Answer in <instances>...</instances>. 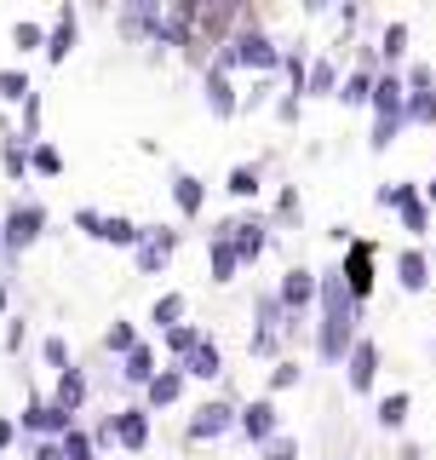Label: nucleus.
Instances as JSON below:
<instances>
[{"instance_id": "8fccbe9b", "label": "nucleus", "mask_w": 436, "mask_h": 460, "mask_svg": "<svg viewBox=\"0 0 436 460\" xmlns=\"http://www.w3.org/2000/svg\"><path fill=\"white\" fill-rule=\"evenodd\" d=\"M35 460H64V449L57 443H35Z\"/></svg>"}, {"instance_id": "2f4dec72", "label": "nucleus", "mask_w": 436, "mask_h": 460, "mask_svg": "<svg viewBox=\"0 0 436 460\" xmlns=\"http://www.w3.org/2000/svg\"><path fill=\"white\" fill-rule=\"evenodd\" d=\"M201 340H207V334H201V328H196V323H179V328H167V351H172V357H179V363H184V357H190V351H196V345H201Z\"/></svg>"}, {"instance_id": "b1692460", "label": "nucleus", "mask_w": 436, "mask_h": 460, "mask_svg": "<svg viewBox=\"0 0 436 460\" xmlns=\"http://www.w3.org/2000/svg\"><path fill=\"white\" fill-rule=\"evenodd\" d=\"M339 104L344 110H368L373 104V75H368V69H356V75L339 81Z\"/></svg>"}, {"instance_id": "c756f323", "label": "nucleus", "mask_w": 436, "mask_h": 460, "mask_svg": "<svg viewBox=\"0 0 436 460\" xmlns=\"http://www.w3.org/2000/svg\"><path fill=\"white\" fill-rule=\"evenodd\" d=\"M133 345H138V328L126 323V316H115V323L104 328V351H115V357H126V351H133Z\"/></svg>"}, {"instance_id": "473e14b6", "label": "nucleus", "mask_w": 436, "mask_h": 460, "mask_svg": "<svg viewBox=\"0 0 436 460\" xmlns=\"http://www.w3.org/2000/svg\"><path fill=\"white\" fill-rule=\"evenodd\" d=\"M419 201V184H408V179H397V184H379V208H414Z\"/></svg>"}, {"instance_id": "a18cd8bd", "label": "nucleus", "mask_w": 436, "mask_h": 460, "mask_svg": "<svg viewBox=\"0 0 436 460\" xmlns=\"http://www.w3.org/2000/svg\"><path fill=\"white\" fill-rule=\"evenodd\" d=\"M6 351H23V316H12V323H6Z\"/></svg>"}, {"instance_id": "72a5a7b5", "label": "nucleus", "mask_w": 436, "mask_h": 460, "mask_svg": "<svg viewBox=\"0 0 436 460\" xmlns=\"http://www.w3.org/2000/svg\"><path fill=\"white\" fill-rule=\"evenodd\" d=\"M29 93H35V86H29L23 69H0V104H23Z\"/></svg>"}, {"instance_id": "412c9836", "label": "nucleus", "mask_w": 436, "mask_h": 460, "mask_svg": "<svg viewBox=\"0 0 436 460\" xmlns=\"http://www.w3.org/2000/svg\"><path fill=\"white\" fill-rule=\"evenodd\" d=\"M144 225L126 219V213H104V225H98V242H109V248H138Z\"/></svg>"}, {"instance_id": "09e8293b", "label": "nucleus", "mask_w": 436, "mask_h": 460, "mask_svg": "<svg viewBox=\"0 0 436 460\" xmlns=\"http://www.w3.org/2000/svg\"><path fill=\"white\" fill-rule=\"evenodd\" d=\"M12 438H18V420H6V414H0V449H12Z\"/></svg>"}, {"instance_id": "423d86ee", "label": "nucleus", "mask_w": 436, "mask_h": 460, "mask_svg": "<svg viewBox=\"0 0 436 460\" xmlns=\"http://www.w3.org/2000/svg\"><path fill=\"white\" fill-rule=\"evenodd\" d=\"M18 426H23V431H35L40 443H57L69 426H75V414L57 409V402H47V397H29V402H23V414H18Z\"/></svg>"}, {"instance_id": "bb28decb", "label": "nucleus", "mask_w": 436, "mask_h": 460, "mask_svg": "<svg viewBox=\"0 0 436 460\" xmlns=\"http://www.w3.org/2000/svg\"><path fill=\"white\" fill-rule=\"evenodd\" d=\"M184 311H190V299H184V294H161V299L150 305V323H161V328H179V323H184Z\"/></svg>"}, {"instance_id": "58836bf2", "label": "nucleus", "mask_w": 436, "mask_h": 460, "mask_svg": "<svg viewBox=\"0 0 436 460\" xmlns=\"http://www.w3.org/2000/svg\"><path fill=\"white\" fill-rule=\"evenodd\" d=\"M402 230H414V236H425V230H431V201L425 196H419L414 208H402Z\"/></svg>"}, {"instance_id": "9d476101", "label": "nucleus", "mask_w": 436, "mask_h": 460, "mask_svg": "<svg viewBox=\"0 0 436 460\" xmlns=\"http://www.w3.org/2000/svg\"><path fill=\"white\" fill-rule=\"evenodd\" d=\"M224 236H230V248H236L241 265H253V259L270 248V230H265V219H224Z\"/></svg>"}, {"instance_id": "aec40b11", "label": "nucleus", "mask_w": 436, "mask_h": 460, "mask_svg": "<svg viewBox=\"0 0 436 460\" xmlns=\"http://www.w3.org/2000/svg\"><path fill=\"white\" fill-rule=\"evenodd\" d=\"M201 201H207V184H201L196 172H172V208H179L184 219H196Z\"/></svg>"}, {"instance_id": "f704fd0d", "label": "nucleus", "mask_w": 436, "mask_h": 460, "mask_svg": "<svg viewBox=\"0 0 436 460\" xmlns=\"http://www.w3.org/2000/svg\"><path fill=\"white\" fill-rule=\"evenodd\" d=\"M12 47H18V52H47V29H40V23H12Z\"/></svg>"}, {"instance_id": "49530a36", "label": "nucleus", "mask_w": 436, "mask_h": 460, "mask_svg": "<svg viewBox=\"0 0 436 460\" xmlns=\"http://www.w3.org/2000/svg\"><path fill=\"white\" fill-rule=\"evenodd\" d=\"M275 208H282V219H299V190H282V201H275Z\"/></svg>"}, {"instance_id": "de8ad7c7", "label": "nucleus", "mask_w": 436, "mask_h": 460, "mask_svg": "<svg viewBox=\"0 0 436 460\" xmlns=\"http://www.w3.org/2000/svg\"><path fill=\"white\" fill-rule=\"evenodd\" d=\"M275 115H282V121H299V98H293V93H287V98H282V104H275Z\"/></svg>"}, {"instance_id": "5701e85b", "label": "nucleus", "mask_w": 436, "mask_h": 460, "mask_svg": "<svg viewBox=\"0 0 436 460\" xmlns=\"http://www.w3.org/2000/svg\"><path fill=\"white\" fill-rule=\"evenodd\" d=\"M179 368H184V374H196V380H218V374H224V357H218V345H213V340H201Z\"/></svg>"}, {"instance_id": "2eb2a0df", "label": "nucleus", "mask_w": 436, "mask_h": 460, "mask_svg": "<svg viewBox=\"0 0 436 460\" xmlns=\"http://www.w3.org/2000/svg\"><path fill=\"white\" fill-rule=\"evenodd\" d=\"M207 259H213V282L218 288H230L236 282V270H241V259H236V248H230V236H224V225L207 236Z\"/></svg>"}, {"instance_id": "f03ea898", "label": "nucleus", "mask_w": 436, "mask_h": 460, "mask_svg": "<svg viewBox=\"0 0 436 460\" xmlns=\"http://www.w3.org/2000/svg\"><path fill=\"white\" fill-rule=\"evenodd\" d=\"M213 69H282V47H275L270 35H258V29H241L236 40H224V47H218V58H213Z\"/></svg>"}, {"instance_id": "4be33fe9", "label": "nucleus", "mask_w": 436, "mask_h": 460, "mask_svg": "<svg viewBox=\"0 0 436 460\" xmlns=\"http://www.w3.org/2000/svg\"><path fill=\"white\" fill-rule=\"evenodd\" d=\"M121 380H126V385H150V380H155V345L138 340L133 351L121 357Z\"/></svg>"}, {"instance_id": "c85d7f7f", "label": "nucleus", "mask_w": 436, "mask_h": 460, "mask_svg": "<svg viewBox=\"0 0 436 460\" xmlns=\"http://www.w3.org/2000/svg\"><path fill=\"white\" fill-rule=\"evenodd\" d=\"M408 58V23H385V47H379V69L385 64H402Z\"/></svg>"}, {"instance_id": "4468645a", "label": "nucleus", "mask_w": 436, "mask_h": 460, "mask_svg": "<svg viewBox=\"0 0 436 460\" xmlns=\"http://www.w3.org/2000/svg\"><path fill=\"white\" fill-rule=\"evenodd\" d=\"M184 397V368H155V380L144 385V409H172Z\"/></svg>"}, {"instance_id": "f8f14e48", "label": "nucleus", "mask_w": 436, "mask_h": 460, "mask_svg": "<svg viewBox=\"0 0 436 460\" xmlns=\"http://www.w3.org/2000/svg\"><path fill=\"white\" fill-rule=\"evenodd\" d=\"M109 431H115V443L121 449H150V409H115L109 414Z\"/></svg>"}, {"instance_id": "ddd939ff", "label": "nucleus", "mask_w": 436, "mask_h": 460, "mask_svg": "<svg viewBox=\"0 0 436 460\" xmlns=\"http://www.w3.org/2000/svg\"><path fill=\"white\" fill-rule=\"evenodd\" d=\"M201 86H207V110L218 115V121L241 115V98H236V86H230V75H224V69H213V64H207V81H201Z\"/></svg>"}, {"instance_id": "e433bc0d", "label": "nucleus", "mask_w": 436, "mask_h": 460, "mask_svg": "<svg viewBox=\"0 0 436 460\" xmlns=\"http://www.w3.org/2000/svg\"><path fill=\"white\" fill-rule=\"evenodd\" d=\"M224 190L230 196H258V167H230V179H224Z\"/></svg>"}, {"instance_id": "f3484780", "label": "nucleus", "mask_w": 436, "mask_h": 460, "mask_svg": "<svg viewBox=\"0 0 436 460\" xmlns=\"http://www.w3.org/2000/svg\"><path fill=\"white\" fill-rule=\"evenodd\" d=\"M86 397H92V380H86V368H64V374H57V392H52L57 409L81 414V402H86Z\"/></svg>"}, {"instance_id": "c9c22d12", "label": "nucleus", "mask_w": 436, "mask_h": 460, "mask_svg": "<svg viewBox=\"0 0 436 460\" xmlns=\"http://www.w3.org/2000/svg\"><path fill=\"white\" fill-rule=\"evenodd\" d=\"M29 167L47 172V179H57V172H64V155H57L52 144H29Z\"/></svg>"}, {"instance_id": "3c124183", "label": "nucleus", "mask_w": 436, "mask_h": 460, "mask_svg": "<svg viewBox=\"0 0 436 460\" xmlns=\"http://www.w3.org/2000/svg\"><path fill=\"white\" fill-rule=\"evenodd\" d=\"M425 201H436V172H431V184H425Z\"/></svg>"}, {"instance_id": "cd10ccee", "label": "nucleus", "mask_w": 436, "mask_h": 460, "mask_svg": "<svg viewBox=\"0 0 436 460\" xmlns=\"http://www.w3.org/2000/svg\"><path fill=\"white\" fill-rule=\"evenodd\" d=\"M408 409H414L408 392H390V397L379 402V426H385V431H402V426H408Z\"/></svg>"}, {"instance_id": "1a4fd4ad", "label": "nucleus", "mask_w": 436, "mask_h": 460, "mask_svg": "<svg viewBox=\"0 0 436 460\" xmlns=\"http://www.w3.org/2000/svg\"><path fill=\"white\" fill-rule=\"evenodd\" d=\"M236 426H241L247 438L258 443V449H265V443L275 438V431H282V414H275V402H270V397H253V402H241Z\"/></svg>"}, {"instance_id": "7c9ffc66", "label": "nucleus", "mask_w": 436, "mask_h": 460, "mask_svg": "<svg viewBox=\"0 0 436 460\" xmlns=\"http://www.w3.org/2000/svg\"><path fill=\"white\" fill-rule=\"evenodd\" d=\"M402 121H408V127H436V93H408Z\"/></svg>"}, {"instance_id": "6e6552de", "label": "nucleus", "mask_w": 436, "mask_h": 460, "mask_svg": "<svg viewBox=\"0 0 436 460\" xmlns=\"http://www.w3.org/2000/svg\"><path fill=\"white\" fill-rule=\"evenodd\" d=\"M379 363H385V357H379V345L356 334V345H351V357H344V385H351L356 397H368V385L379 380Z\"/></svg>"}, {"instance_id": "39448f33", "label": "nucleus", "mask_w": 436, "mask_h": 460, "mask_svg": "<svg viewBox=\"0 0 436 460\" xmlns=\"http://www.w3.org/2000/svg\"><path fill=\"white\" fill-rule=\"evenodd\" d=\"M172 253H179V230H172V225H144V236H138V248H133L138 277H155V270H167Z\"/></svg>"}, {"instance_id": "20e7f679", "label": "nucleus", "mask_w": 436, "mask_h": 460, "mask_svg": "<svg viewBox=\"0 0 436 460\" xmlns=\"http://www.w3.org/2000/svg\"><path fill=\"white\" fill-rule=\"evenodd\" d=\"M236 397H218V402H201V409L190 414V426H184V443H213V438H224L230 426H236Z\"/></svg>"}, {"instance_id": "a878e982", "label": "nucleus", "mask_w": 436, "mask_h": 460, "mask_svg": "<svg viewBox=\"0 0 436 460\" xmlns=\"http://www.w3.org/2000/svg\"><path fill=\"white\" fill-rule=\"evenodd\" d=\"M57 449H64V460H98V443H92V431H81V426H69L64 438H57Z\"/></svg>"}, {"instance_id": "4c0bfd02", "label": "nucleus", "mask_w": 436, "mask_h": 460, "mask_svg": "<svg viewBox=\"0 0 436 460\" xmlns=\"http://www.w3.org/2000/svg\"><path fill=\"white\" fill-rule=\"evenodd\" d=\"M282 69H287V86H293V98H304V69H310V58H304V52H282Z\"/></svg>"}, {"instance_id": "9b49d317", "label": "nucleus", "mask_w": 436, "mask_h": 460, "mask_svg": "<svg viewBox=\"0 0 436 460\" xmlns=\"http://www.w3.org/2000/svg\"><path fill=\"white\" fill-rule=\"evenodd\" d=\"M275 299H282V311L287 316H304L316 305V270H304V265H293L282 277V288H275Z\"/></svg>"}, {"instance_id": "6ab92c4d", "label": "nucleus", "mask_w": 436, "mask_h": 460, "mask_svg": "<svg viewBox=\"0 0 436 460\" xmlns=\"http://www.w3.org/2000/svg\"><path fill=\"white\" fill-rule=\"evenodd\" d=\"M397 282H402V294H425V288H431V259L419 248H408L397 259Z\"/></svg>"}, {"instance_id": "f257e3e1", "label": "nucleus", "mask_w": 436, "mask_h": 460, "mask_svg": "<svg viewBox=\"0 0 436 460\" xmlns=\"http://www.w3.org/2000/svg\"><path fill=\"white\" fill-rule=\"evenodd\" d=\"M316 299H322V323H316V351L322 363H344L356 345V299L344 294L339 270H322L316 277Z\"/></svg>"}, {"instance_id": "0eeeda50", "label": "nucleus", "mask_w": 436, "mask_h": 460, "mask_svg": "<svg viewBox=\"0 0 436 460\" xmlns=\"http://www.w3.org/2000/svg\"><path fill=\"white\" fill-rule=\"evenodd\" d=\"M339 282H344V294L356 299H373V242L368 236H356L351 242V253H344V265H339Z\"/></svg>"}, {"instance_id": "c03bdc74", "label": "nucleus", "mask_w": 436, "mask_h": 460, "mask_svg": "<svg viewBox=\"0 0 436 460\" xmlns=\"http://www.w3.org/2000/svg\"><path fill=\"white\" fill-rule=\"evenodd\" d=\"M98 225H104V213H98V208H81V213H75V230H81V236L98 242Z\"/></svg>"}, {"instance_id": "603ef678", "label": "nucleus", "mask_w": 436, "mask_h": 460, "mask_svg": "<svg viewBox=\"0 0 436 460\" xmlns=\"http://www.w3.org/2000/svg\"><path fill=\"white\" fill-rule=\"evenodd\" d=\"M6 299H12V294H6V282H0V316H6Z\"/></svg>"}, {"instance_id": "79ce46f5", "label": "nucleus", "mask_w": 436, "mask_h": 460, "mask_svg": "<svg viewBox=\"0 0 436 460\" xmlns=\"http://www.w3.org/2000/svg\"><path fill=\"white\" fill-rule=\"evenodd\" d=\"M40 357H47V363H52L57 374H64V368H75V363H69V345L57 340V334H47V340H40Z\"/></svg>"}, {"instance_id": "393cba45", "label": "nucleus", "mask_w": 436, "mask_h": 460, "mask_svg": "<svg viewBox=\"0 0 436 460\" xmlns=\"http://www.w3.org/2000/svg\"><path fill=\"white\" fill-rule=\"evenodd\" d=\"M0 167H6V179H23V172H29V144L18 133L0 138Z\"/></svg>"}, {"instance_id": "ea45409f", "label": "nucleus", "mask_w": 436, "mask_h": 460, "mask_svg": "<svg viewBox=\"0 0 436 460\" xmlns=\"http://www.w3.org/2000/svg\"><path fill=\"white\" fill-rule=\"evenodd\" d=\"M265 460H299V438L293 431H275V438L265 443Z\"/></svg>"}, {"instance_id": "7ed1b4c3", "label": "nucleus", "mask_w": 436, "mask_h": 460, "mask_svg": "<svg viewBox=\"0 0 436 460\" xmlns=\"http://www.w3.org/2000/svg\"><path fill=\"white\" fill-rule=\"evenodd\" d=\"M40 230H47V208H40V201H12L6 225H0V253H23V248H35Z\"/></svg>"}, {"instance_id": "37998d69", "label": "nucleus", "mask_w": 436, "mask_h": 460, "mask_svg": "<svg viewBox=\"0 0 436 460\" xmlns=\"http://www.w3.org/2000/svg\"><path fill=\"white\" fill-rule=\"evenodd\" d=\"M402 86H408V93H436V69L431 64H414L408 75H402Z\"/></svg>"}, {"instance_id": "a211bd4d", "label": "nucleus", "mask_w": 436, "mask_h": 460, "mask_svg": "<svg viewBox=\"0 0 436 460\" xmlns=\"http://www.w3.org/2000/svg\"><path fill=\"white\" fill-rule=\"evenodd\" d=\"M75 6H64L57 12V23H52V35H47V64H64L69 52H75Z\"/></svg>"}, {"instance_id": "dca6fc26", "label": "nucleus", "mask_w": 436, "mask_h": 460, "mask_svg": "<svg viewBox=\"0 0 436 460\" xmlns=\"http://www.w3.org/2000/svg\"><path fill=\"white\" fill-rule=\"evenodd\" d=\"M304 98H339V64L327 52L310 58V69H304Z\"/></svg>"}, {"instance_id": "a19ab883", "label": "nucleus", "mask_w": 436, "mask_h": 460, "mask_svg": "<svg viewBox=\"0 0 436 460\" xmlns=\"http://www.w3.org/2000/svg\"><path fill=\"white\" fill-rule=\"evenodd\" d=\"M299 380H304V368H299V363H287V357H282V363L270 368V397H275V392H287V385H299Z\"/></svg>"}]
</instances>
